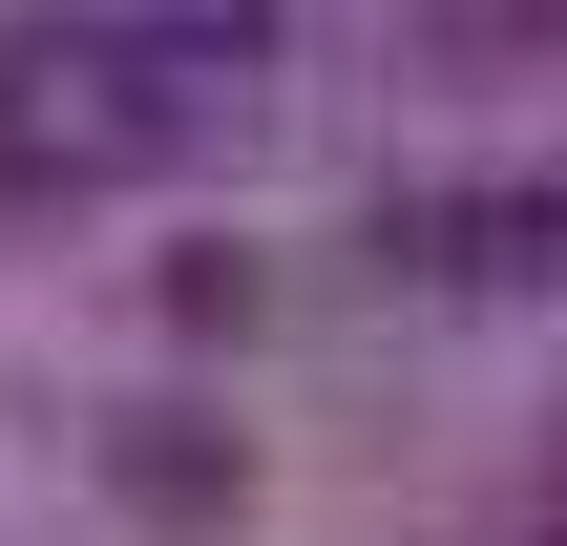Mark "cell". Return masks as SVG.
I'll return each mask as SVG.
<instances>
[{
    "instance_id": "6da1fadb",
    "label": "cell",
    "mask_w": 567,
    "mask_h": 546,
    "mask_svg": "<svg viewBox=\"0 0 567 546\" xmlns=\"http://www.w3.org/2000/svg\"><path fill=\"white\" fill-rule=\"evenodd\" d=\"M231 105H252V21H42V42H0L21 168H168Z\"/></svg>"
}]
</instances>
